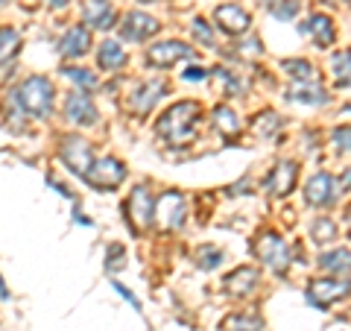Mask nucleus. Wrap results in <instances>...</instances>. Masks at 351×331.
I'll use <instances>...</instances> for the list:
<instances>
[{
  "instance_id": "f257e3e1",
  "label": "nucleus",
  "mask_w": 351,
  "mask_h": 331,
  "mask_svg": "<svg viewBox=\"0 0 351 331\" xmlns=\"http://www.w3.org/2000/svg\"><path fill=\"white\" fill-rule=\"evenodd\" d=\"M202 120V106L196 100H182L170 106L158 120H156V135L164 138L167 144H191L196 129Z\"/></svg>"
},
{
  "instance_id": "f03ea898",
  "label": "nucleus",
  "mask_w": 351,
  "mask_h": 331,
  "mask_svg": "<svg viewBox=\"0 0 351 331\" xmlns=\"http://www.w3.org/2000/svg\"><path fill=\"white\" fill-rule=\"evenodd\" d=\"M9 97H12V103L27 117L41 120L53 112V106H56V85H53V80H47V76L36 73V76H27Z\"/></svg>"
},
{
  "instance_id": "7ed1b4c3",
  "label": "nucleus",
  "mask_w": 351,
  "mask_h": 331,
  "mask_svg": "<svg viewBox=\"0 0 351 331\" xmlns=\"http://www.w3.org/2000/svg\"><path fill=\"white\" fill-rule=\"evenodd\" d=\"M252 252H255V258L263 264V267H269L272 273H278V275L287 273L290 264H293L287 240H284L278 231H272V229L261 231V235L255 238V244H252Z\"/></svg>"
},
{
  "instance_id": "20e7f679",
  "label": "nucleus",
  "mask_w": 351,
  "mask_h": 331,
  "mask_svg": "<svg viewBox=\"0 0 351 331\" xmlns=\"http://www.w3.org/2000/svg\"><path fill=\"white\" fill-rule=\"evenodd\" d=\"M123 212H126V223L129 229L135 231L138 238H144L147 231L152 229V214H156V196L147 185H135L129 191V200L123 203Z\"/></svg>"
},
{
  "instance_id": "39448f33",
  "label": "nucleus",
  "mask_w": 351,
  "mask_h": 331,
  "mask_svg": "<svg viewBox=\"0 0 351 331\" xmlns=\"http://www.w3.org/2000/svg\"><path fill=\"white\" fill-rule=\"evenodd\" d=\"M351 293V282L339 279V275H322V279H313L307 284V302H311L316 311H331L337 302H343L346 296Z\"/></svg>"
},
{
  "instance_id": "423d86ee",
  "label": "nucleus",
  "mask_w": 351,
  "mask_h": 331,
  "mask_svg": "<svg viewBox=\"0 0 351 331\" xmlns=\"http://www.w3.org/2000/svg\"><path fill=\"white\" fill-rule=\"evenodd\" d=\"M59 159L73 176H88V170L94 168V147L88 144L82 135H62L59 138Z\"/></svg>"
},
{
  "instance_id": "0eeeda50",
  "label": "nucleus",
  "mask_w": 351,
  "mask_h": 331,
  "mask_svg": "<svg viewBox=\"0 0 351 331\" xmlns=\"http://www.w3.org/2000/svg\"><path fill=\"white\" fill-rule=\"evenodd\" d=\"M188 217V205H184L182 191H164L156 196V214H152V226L158 231H179Z\"/></svg>"
},
{
  "instance_id": "6e6552de",
  "label": "nucleus",
  "mask_w": 351,
  "mask_h": 331,
  "mask_svg": "<svg viewBox=\"0 0 351 331\" xmlns=\"http://www.w3.org/2000/svg\"><path fill=\"white\" fill-rule=\"evenodd\" d=\"M126 179V164L114 159V156H106V159H97L94 168L88 170L85 182L88 187H94V191H114V187H120Z\"/></svg>"
},
{
  "instance_id": "1a4fd4ad",
  "label": "nucleus",
  "mask_w": 351,
  "mask_h": 331,
  "mask_svg": "<svg viewBox=\"0 0 351 331\" xmlns=\"http://www.w3.org/2000/svg\"><path fill=\"white\" fill-rule=\"evenodd\" d=\"M295 182H299V161L281 159V161H276V168L267 173V179H263V191H267L272 200H284V196L293 194Z\"/></svg>"
},
{
  "instance_id": "9d476101",
  "label": "nucleus",
  "mask_w": 351,
  "mask_h": 331,
  "mask_svg": "<svg viewBox=\"0 0 351 331\" xmlns=\"http://www.w3.org/2000/svg\"><path fill=\"white\" fill-rule=\"evenodd\" d=\"M164 94H167V82H164V80H158V76H156V80H144V82H138V85L129 91L126 106H129L132 115L147 117L152 109L161 103Z\"/></svg>"
},
{
  "instance_id": "9b49d317",
  "label": "nucleus",
  "mask_w": 351,
  "mask_h": 331,
  "mask_svg": "<svg viewBox=\"0 0 351 331\" xmlns=\"http://www.w3.org/2000/svg\"><path fill=\"white\" fill-rule=\"evenodd\" d=\"M196 50L191 47L188 41H176V38H164V41H156L147 47V62L152 68H173L184 59H193Z\"/></svg>"
},
{
  "instance_id": "f8f14e48",
  "label": "nucleus",
  "mask_w": 351,
  "mask_h": 331,
  "mask_svg": "<svg viewBox=\"0 0 351 331\" xmlns=\"http://www.w3.org/2000/svg\"><path fill=\"white\" fill-rule=\"evenodd\" d=\"M214 24L228 38H240L252 30V12L240 3H223L214 9Z\"/></svg>"
},
{
  "instance_id": "ddd939ff",
  "label": "nucleus",
  "mask_w": 351,
  "mask_h": 331,
  "mask_svg": "<svg viewBox=\"0 0 351 331\" xmlns=\"http://www.w3.org/2000/svg\"><path fill=\"white\" fill-rule=\"evenodd\" d=\"M337 196H339V179L331 173H313L311 179L304 182V203L311 205V208H328V205H334L337 203Z\"/></svg>"
},
{
  "instance_id": "4468645a",
  "label": "nucleus",
  "mask_w": 351,
  "mask_h": 331,
  "mask_svg": "<svg viewBox=\"0 0 351 331\" xmlns=\"http://www.w3.org/2000/svg\"><path fill=\"white\" fill-rule=\"evenodd\" d=\"M158 30H161L158 18H152V15H147V12H138V9H135V12H126L123 18H120V27H117L120 38L129 41V44L147 41V38L156 36Z\"/></svg>"
},
{
  "instance_id": "2eb2a0df",
  "label": "nucleus",
  "mask_w": 351,
  "mask_h": 331,
  "mask_svg": "<svg viewBox=\"0 0 351 331\" xmlns=\"http://www.w3.org/2000/svg\"><path fill=\"white\" fill-rule=\"evenodd\" d=\"M64 117H68L73 126H97L100 112H97L91 94L76 88V91H71L68 97H64Z\"/></svg>"
},
{
  "instance_id": "dca6fc26",
  "label": "nucleus",
  "mask_w": 351,
  "mask_h": 331,
  "mask_svg": "<svg viewBox=\"0 0 351 331\" xmlns=\"http://www.w3.org/2000/svg\"><path fill=\"white\" fill-rule=\"evenodd\" d=\"M88 50H91V30H88L85 24L68 27V32H64V36L59 38V44H56V53L68 62L82 59Z\"/></svg>"
},
{
  "instance_id": "f3484780",
  "label": "nucleus",
  "mask_w": 351,
  "mask_h": 331,
  "mask_svg": "<svg viewBox=\"0 0 351 331\" xmlns=\"http://www.w3.org/2000/svg\"><path fill=\"white\" fill-rule=\"evenodd\" d=\"M82 24L88 30H103V32L117 27L114 0H85V6H82Z\"/></svg>"
},
{
  "instance_id": "a211bd4d",
  "label": "nucleus",
  "mask_w": 351,
  "mask_h": 331,
  "mask_svg": "<svg viewBox=\"0 0 351 331\" xmlns=\"http://www.w3.org/2000/svg\"><path fill=\"white\" fill-rule=\"evenodd\" d=\"M258 284H261V275H258V270L255 267H237V270H232L223 279V290L228 293V296H234V299H246V296H252L258 290Z\"/></svg>"
},
{
  "instance_id": "6ab92c4d",
  "label": "nucleus",
  "mask_w": 351,
  "mask_h": 331,
  "mask_svg": "<svg viewBox=\"0 0 351 331\" xmlns=\"http://www.w3.org/2000/svg\"><path fill=\"white\" fill-rule=\"evenodd\" d=\"M299 30H302V36H311V38H313V44H316L319 50L331 47V44L337 41L334 18H331V15H325V12H313V15L307 18Z\"/></svg>"
},
{
  "instance_id": "aec40b11",
  "label": "nucleus",
  "mask_w": 351,
  "mask_h": 331,
  "mask_svg": "<svg viewBox=\"0 0 351 331\" xmlns=\"http://www.w3.org/2000/svg\"><path fill=\"white\" fill-rule=\"evenodd\" d=\"M316 267L328 275H339V279H346L351 273V249L346 247H334V249H325L316 255Z\"/></svg>"
},
{
  "instance_id": "412c9836",
  "label": "nucleus",
  "mask_w": 351,
  "mask_h": 331,
  "mask_svg": "<svg viewBox=\"0 0 351 331\" xmlns=\"http://www.w3.org/2000/svg\"><path fill=\"white\" fill-rule=\"evenodd\" d=\"M126 62H129V53L123 50V44L114 38H106L100 47H97V65H100V71H106V73L120 71Z\"/></svg>"
},
{
  "instance_id": "4be33fe9",
  "label": "nucleus",
  "mask_w": 351,
  "mask_h": 331,
  "mask_svg": "<svg viewBox=\"0 0 351 331\" xmlns=\"http://www.w3.org/2000/svg\"><path fill=\"white\" fill-rule=\"evenodd\" d=\"M287 100L313 109V106H328V103H331V94H328L319 82H304V85H293V88H290V91H287Z\"/></svg>"
},
{
  "instance_id": "5701e85b",
  "label": "nucleus",
  "mask_w": 351,
  "mask_h": 331,
  "mask_svg": "<svg viewBox=\"0 0 351 331\" xmlns=\"http://www.w3.org/2000/svg\"><path fill=\"white\" fill-rule=\"evenodd\" d=\"M211 124H214V129H217L223 138H234V135H240V132H243V124H240L237 112H234L232 106H223V103H219L214 112H211Z\"/></svg>"
},
{
  "instance_id": "b1692460",
  "label": "nucleus",
  "mask_w": 351,
  "mask_h": 331,
  "mask_svg": "<svg viewBox=\"0 0 351 331\" xmlns=\"http://www.w3.org/2000/svg\"><path fill=\"white\" fill-rule=\"evenodd\" d=\"M281 68L287 71V76L295 85H304V82H319V71L311 59H284Z\"/></svg>"
},
{
  "instance_id": "393cba45",
  "label": "nucleus",
  "mask_w": 351,
  "mask_h": 331,
  "mask_svg": "<svg viewBox=\"0 0 351 331\" xmlns=\"http://www.w3.org/2000/svg\"><path fill=\"white\" fill-rule=\"evenodd\" d=\"M223 331H263V319L255 311H237L223 319Z\"/></svg>"
},
{
  "instance_id": "a878e982",
  "label": "nucleus",
  "mask_w": 351,
  "mask_h": 331,
  "mask_svg": "<svg viewBox=\"0 0 351 331\" xmlns=\"http://www.w3.org/2000/svg\"><path fill=\"white\" fill-rule=\"evenodd\" d=\"M21 32L15 27H9V24H0V65H6V62H12L18 53H21Z\"/></svg>"
},
{
  "instance_id": "bb28decb",
  "label": "nucleus",
  "mask_w": 351,
  "mask_h": 331,
  "mask_svg": "<svg viewBox=\"0 0 351 331\" xmlns=\"http://www.w3.org/2000/svg\"><path fill=\"white\" fill-rule=\"evenodd\" d=\"M223 261H226V252L219 249V247H214V244H202L199 249L193 252V264H196L199 270H205V273L217 270Z\"/></svg>"
},
{
  "instance_id": "cd10ccee",
  "label": "nucleus",
  "mask_w": 351,
  "mask_h": 331,
  "mask_svg": "<svg viewBox=\"0 0 351 331\" xmlns=\"http://www.w3.org/2000/svg\"><path fill=\"white\" fill-rule=\"evenodd\" d=\"M284 126V120H281V115H276V112H261L255 120H252V132H255L258 138H276V132Z\"/></svg>"
},
{
  "instance_id": "c85d7f7f",
  "label": "nucleus",
  "mask_w": 351,
  "mask_h": 331,
  "mask_svg": "<svg viewBox=\"0 0 351 331\" xmlns=\"http://www.w3.org/2000/svg\"><path fill=\"white\" fill-rule=\"evenodd\" d=\"M331 73L339 88H351V50H339L331 56Z\"/></svg>"
},
{
  "instance_id": "c756f323",
  "label": "nucleus",
  "mask_w": 351,
  "mask_h": 331,
  "mask_svg": "<svg viewBox=\"0 0 351 331\" xmlns=\"http://www.w3.org/2000/svg\"><path fill=\"white\" fill-rule=\"evenodd\" d=\"M339 229L331 217H316L311 223V240L313 244H331V240H337Z\"/></svg>"
},
{
  "instance_id": "7c9ffc66",
  "label": "nucleus",
  "mask_w": 351,
  "mask_h": 331,
  "mask_svg": "<svg viewBox=\"0 0 351 331\" xmlns=\"http://www.w3.org/2000/svg\"><path fill=\"white\" fill-rule=\"evenodd\" d=\"M62 73L68 76L71 82L80 85V91H91V88H97V76L91 71H85V68H73V65H64Z\"/></svg>"
},
{
  "instance_id": "2f4dec72",
  "label": "nucleus",
  "mask_w": 351,
  "mask_h": 331,
  "mask_svg": "<svg viewBox=\"0 0 351 331\" xmlns=\"http://www.w3.org/2000/svg\"><path fill=\"white\" fill-rule=\"evenodd\" d=\"M299 9H302L299 0H276V3L269 6V15L278 18V21H293L299 15Z\"/></svg>"
},
{
  "instance_id": "473e14b6",
  "label": "nucleus",
  "mask_w": 351,
  "mask_h": 331,
  "mask_svg": "<svg viewBox=\"0 0 351 331\" xmlns=\"http://www.w3.org/2000/svg\"><path fill=\"white\" fill-rule=\"evenodd\" d=\"M214 76L219 80V85H226V94H228V97H234L237 91H243V88H246V82L240 80V76H237L234 71H228V68L214 71Z\"/></svg>"
},
{
  "instance_id": "72a5a7b5",
  "label": "nucleus",
  "mask_w": 351,
  "mask_h": 331,
  "mask_svg": "<svg viewBox=\"0 0 351 331\" xmlns=\"http://www.w3.org/2000/svg\"><path fill=\"white\" fill-rule=\"evenodd\" d=\"M331 144L339 156H351V126L348 124L331 129Z\"/></svg>"
},
{
  "instance_id": "f704fd0d",
  "label": "nucleus",
  "mask_w": 351,
  "mask_h": 331,
  "mask_svg": "<svg viewBox=\"0 0 351 331\" xmlns=\"http://www.w3.org/2000/svg\"><path fill=\"white\" fill-rule=\"evenodd\" d=\"M126 267V249L120 247V244H112L106 249V270L108 273H117V270H123Z\"/></svg>"
},
{
  "instance_id": "c9c22d12",
  "label": "nucleus",
  "mask_w": 351,
  "mask_h": 331,
  "mask_svg": "<svg viewBox=\"0 0 351 331\" xmlns=\"http://www.w3.org/2000/svg\"><path fill=\"white\" fill-rule=\"evenodd\" d=\"M193 38L205 44V47H214L217 44V36H214V30L208 27V21L205 18H193Z\"/></svg>"
},
{
  "instance_id": "e433bc0d",
  "label": "nucleus",
  "mask_w": 351,
  "mask_h": 331,
  "mask_svg": "<svg viewBox=\"0 0 351 331\" xmlns=\"http://www.w3.org/2000/svg\"><path fill=\"white\" fill-rule=\"evenodd\" d=\"M237 50H240V56H243V59H246V56H249V59H255V56H261V53H263V44H261L255 36H252L249 44H246V41H240V44H237Z\"/></svg>"
},
{
  "instance_id": "4c0bfd02",
  "label": "nucleus",
  "mask_w": 351,
  "mask_h": 331,
  "mask_svg": "<svg viewBox=\"0 0 351 331\" xmlns=\"http://www.w3.org/2000/svg\"><path fill=\"white\" fill-rule=\"evenodd\" d=\"M182 80L184 82H205L208 80V71L202 68V65H199V68H188V71L182 73Z\"/></svg>"
},
{
  "instance_id": "58836bf2",
  "label": "nucleus",
  "mask_w": 351,
  "mask_h": 331,
  "mask_svg": "<svg viewBox=\"0 0 351 331\" xmlns=\"http://www.w3.org/2000/svg\"><path fill=\"white\" fill-rule=\"evenodd\" d=\"M112 288H114L120 296H123V299H126L132 308H135V311H141V302H138V296H135V293H132V290H126V288H123V284H120V282H112Z\"/></svg>"
},
{
  "instance_id": "ea45409f",
  "label": "nucleus",
  "mask_w": 351,
  "mask_h": 331,
  "mask_svg": "<svg viewBox=\"0 0 351 331\" xmlns=\"http://www.w3.org/2000/svg\"><path fill=\"white\" fill-rule=\"evenodd\" d=\"M339 187H343V191H348V194H351V168H348L343 176H339Z\"/></svg>"
},
{
  "instance_id": "a19ab883",
  "label": "nucleus",
  "mask_w": 351,
  "mask_h": 331,
  "mask_svg": "<svg viewBox=\"0 0 351 331\" xmlns=\"http://www.w3.org/2000/svg\"><path fill=\"white\" fill-rule=\"evenodd\" d=\"M44 3H47L50 9H64V6L71 3V0H44Z\"/></svg>"
},
{
  "instance_id": "79ce46f5",
  "label": "nucleus",
  "mask_w": 351,
  "mask_h": 331,
  "mask_svg": "<svg viewBox=\"0 0 351 331\" xmlns=\"http://www.w3.org/2000/svg\"><path fill=\"white\" fill-rule=\"evenodd\" d=\"M0 299H9V290H6V284H3V275H0Z\"/></svg>"
},
{
  "instance_id": "37998d69",
  "label": "nucleus",
  "mask_w": 351,
  "mask_h": 331,
  "mask_svg": "<svg viewBox=\"0 0 351 331\" xmlns=\"http://www.w3.org/2000/svg\"><path fill=\"white\" fill-rule=\"evenodd\" d=\"M346 226H348V229H351V205H348V208H346Z\"/></svg>"
},
{
  "instance_id": "c03bdc74",
  "label": "nucleus",
  "mask_w": 351,
  "mask_h": 331,
  "mask_svg": "<svg viewBox=\"0 0 351 331\" xmlns=\"http://www.w3.org/2000/svg\"><path fill=\"white\" fill-rule=\"evenodd\" d=\"M258 3H267V6H272V3H276V0H258Z\"/></svg>"
},
{
  "instance_id": "a18cd8bd",
  "label": "nucleus",
  "mask_w": 351,
  "mask_h": 331,
  "mask_svg": "<svg viewBox=\"0 0 351 331\" xmlns=\"http://www.w3.org/2000/svg\"><path fill=\"white\" fill-rule=\"evenodd\" d=\"M6 3H9V0H0V6H6Z\"/></svg>"
},
{
  "instance_id": "49530a36",
  "label": "nucleus",
  "mask_w": 351,
  "mask_h": 331,
  "mask_svg": "<svg viewBox=\"0 0 351 331\" xmlns=\"http://www.w3.org/2000/svg\"><path fill=\"white\" fill-rule=\"evenodd\" d=\"M144 3H149V0H144Z\"/></svg>"
}]
</instances>
